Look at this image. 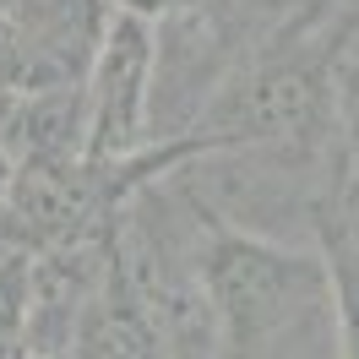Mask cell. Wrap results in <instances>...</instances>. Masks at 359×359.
<instances>
[{"label":"cell","instance_id":"obj_1","mask_svg":"<svg viewBox=\"0 0 359 359\" xmlns=\"http://www.w3.org/2000/svg\"><path fill=\"white\" fill-rule=\"evenodd\" d=\"M153 44L158 33L142 17L114 11L88 60V158H136L153 147Z\"/></svg>","mask_w":359,"mask_h":359},{"label":"cell","instance_id":"obj_2","mask_svg":"<svg viewBox=\"0 0 359 359\" xmlns=\"http://www.w3.org/2000/svg\"><path fill=\"white\" fill-rule=\"evenodd\" d=\"M185 0H114V11H126V17H142V22H158V17H169L180 11Z\"/></svg>","mask_w":359,"mask_h":359},{"label":"cell","instance_id":"obj_3","mask_svg":"<svg viewBox=\"0 0 359 359\" xmlns=\"http://www.w3.org/2000/svg\"><path fill=\"white\" fill-rule=\"evenodd\" d=\"M0 359H6V354H0Z\"/></svg>","mask_w":359,"mask_h":359}]
</instances>
